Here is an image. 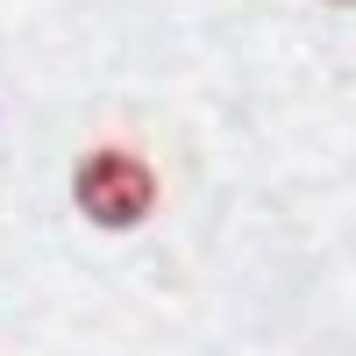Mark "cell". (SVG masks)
Returning <instances> with one entry per match:
<instances>
[{
	"mask_svg": "<svg viewBox=\"0 0 356 356\" xmlns=\"http://www.w3.org/2000/svg\"><path fill=\"white\" fill-rule=\"evenodd\" d=\"M72 200L93 228H143L157 207V171L143 164L129 143H100L86 150L79 171H72Z\"/></svg>",
	"mask_w": 356,
	"mask_h": 356,
	"instance_id": "cell-1",
	"label": "cell"
}]
</instances>
